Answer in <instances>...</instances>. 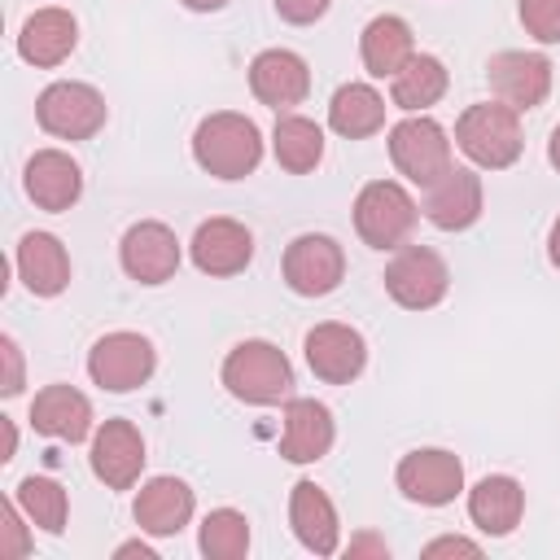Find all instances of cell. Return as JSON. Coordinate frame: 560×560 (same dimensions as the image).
Segmentation results:
<instances>
[{
    "mask_svg": "<svg viewBox=\"0 0 560 560\" xmlns=\"http://www.w3.org/2000/svg\"><path fill=\"white\" fill-rule=\"evenodd\" d=\"M192 162L214 179H245L262 162V131L236 109L206 114L192 131Z\"/></svg>",
    "mask_w": 560,
    "mask_h": 560,
    "instance_id": "obj_1",
    "label": "cell"
},
{
    "mask_svg": "<svg viewBox=\"0 0 560 560\" xmlns=\"http://www.w3.org/2000/svg\"><path fill=\"white\" fill-rule=\"evenodd\" d=\"M219 376H223L228 394L249 407H276V402L293 398V368H289L284 350L271 341H258V337L232 346Z\"/></svg>",
    "mask_w": 560,
    "mask_h": 560,
    "instance_id": "obj_2",
    "label": "cell"
},
{
    "mask_svg": "<svg viewBox=\"0 0 560 560\" xmlns=\"http://www.w3.org/2000/svg\"><path fill=\"white\" fill-rule=\"evenodd\" d=\"M455 144L464 149V158L481 171H508L521 149H525V136H521V114L503 101H481V105H468L459 118H455Z\"/></svg>",
    "mask_w": 560,
    "mask_h": 560,
    "instance_id": "obj_3",
    "label": "cell"
},
{
    "mask_svg": "<svg viewBox=\"0 0 560 560\" xmlns=\"http://www.w3.org/2000/svg\"><path fill=\"white\" fill-rule=\"evenodd\" d=\"M416 219H420V206H416V197L398 179H372L354 197V232L372 249L407 245Z\"/></svg>",
    "mask_w": 560,
    "mask_h": 560,
    "instance_id": "obj_4",
    "label": "cell"
},
{
    "mask_svg": "<svg viewBox=\"0 0 560 560\" xmlns=\"http://www.w3.org/2000/svg\"><path fill=\"white\" fill-rule=\"evenodd\" d=\"M105 96L79 79H57L35 96V122L57 140H92L105 127Z\"/></svg>",
    "mask_w": 560,
    "mask_h": 560,
    "instance_id": "obj_5",
    "label": "cell"
},
{
    "mask_svg": "<svg viewBox=\"0 0 560 560\" xmlns=\"http://www.w3.org/2000/svg\"><path fill=\"white\" fill-rule=\"evenodd\" d=\"M389 162L398 166V175H407L411 184L429 188L438 175H446L451 162V136L438 118L429 114H407L402 122L389 127Z\"/></svg>",
    "mask_w": 560,
    "mask_h": 560,
    "instance_id": "obj_6",
    "label": "cell"
},
{
    "mask_svg": "<svg viewBox=\"0 0 560 560\" xmlns=\"http://www.w3.org/2000/svg\"><path fill=\"white\" fill-rule=\"evenodd\" d=\"M446 289H451V267L429 245H398L394 258L385 262V293L402 311H429L446 298Z\"/></svg>",
    "mask_w": 560,
    "mask_h": 560,
    "instance_id": "obj_7",
    "label": "cell"
},
{
    "mask_svg": "<svg viewBox=\"0 0 560 560\" xmlns=\"http://www.w3.org/2000/svg\"><path fill=\"white\" fill-rule=\"evenodd\" d=\"M158 368V350L144 332H105L92 350H88V376L92 385L109 389V394H131L140 389Z\"/></svg>",
    "mask_w": 560,
    "mask_h": 560,
    "instance_id": "obj_8",
    "label": "cell"
},
{
    "mask_svg": "<svg viewBox=\"0 0 560 560\" xmlns=\"http://www.w3.org/2000/svg\"><path fill=\"white\" fill-rule=\"evenodd\" d=\"M280 271H284V284L298 293V298H324L341 284L346 276V254L332 236L324 232H302L284 245V258H280Z\"/></svg>",
    "mask_w": 560,
    "mask_h": 560,
    "instance_id": "obj_9",
    "label": "cell"
},
{
    "mask_svg": "<svg viewBox=\"0 0 560 560\" xmlns=\"http://www.w3.org/2000/svg\"><path fill=\"white\" fill-rule=\"evenodd\" d=\"M394 481H398V490L411 503H420V508H446L464 490V464H459L455 451L420 446V451H407L398 459Z\"/></svg>",
    "mask_w": 560,
    "mask_h": 560,
    "instance_id": "obj_10",
    "label": "cell"
},
{
    "mask_svg": "<svg viewBox=\"0 0 560 560\" xmlns=\"http://www.w3.org/2000/svg\"><path fill=\"white\" fill-rule=\"evenodd\" d=\"M486 79H490L494 101H503L516 114H525V109H538L547 101V92H551V61L542 52L508 48V52H494L486 61Z\"/></svg>",
    "mask_w": 560,
    "mask_h": 560,
    "instance_id": "obj_11",
    "label": "cell"
},
{
    "mask_svg": "<svg viewBox=\"0 0 560 560\" xmlns=\"http://www.w3.org/2000/svg\"><path fill=\"white\" fill-rule=\"evenodd\" d=\"M118 262L136 284H166L179 271V241L166 223L140 219L118 241Z\"/></svg>",
    "mask_w": 560,
    "mask_h": 560,
    "instance_id": "obj_12",
    "label": "cell"
},
{
    "mask_svg": "<svg viewBox=\"0 0 560 560\" xmlns=\"http://www.w3.org/2000/svg\"><path fill=\"white\" fill-rule=\"evenodd\" d=\"M302 350H306L311 372H315L319 381H328V385H350V381L368 368V341H363V332L350 328V324H341V319L315 324V328L306 332Z\"/></svg>",
    "mask_w": 560,
    "mask_h": 560,
    "instance_id": "obj_13",
    "label": "cell"
},
{
    "mask_svg": "<svg viewBox=\"0 0 560 560\" xmlns=\"http://www.w3.org/2000/svg\"><path fill=\"white\" fill-rule=\"evenodd\" d=\"M481 175L472 166H451L446 175H438L429 188H424V219L442 232H464L481 219Z\"/></svg>",
    "mask_w": 560,
    "mask_h": 560,
    "instance_id": "obj_14",
    "label": "cell"
},
{
    "mask_svg": "<svg viewBox=\"0 0 560 560\" xmlns=\"http://www.w3.org/2000/svg\"><path fill=\"white\" fill-rule=\"evenodd\" d=\"M249 92L271 105L276 114H289L311 92V70L293 48H262L249 61Z\"/></svg>",
    "mask_w": 560,
    "mask_h": 560,
    "instance_id": "obj_15",
    "label": "cell"
},
{
    "mask_svg": "<svg viewBox=\"0 0 560 560\" xmlns=\"http://www.w3.org/2000/svg\"><path fill=\"white\" fill-rule=\"evenodd\" d=\"M188 254H192V267L201 276H236L254 258V232L245 223L219 214V219L197 223V232L188 241Z\"/></svg>",
    "mask_w": 560,
    "mask_h": 560,
    "instance_id": "obj_16",
    "label": "cell"
},
{
    "mask_svg": "<svg viewBox=\"0 0 560 560\" xmlns=\"http://www.w3.org/2000/svg\"><path fill=\"white\" fill-rule=\"evenodd\" d=\"M92 472L109 490H131L144 472V438L131 420H105L92 433Z\"/></svg>",
    "mask_w": 560,
    "mask_h": 560,
    "instance_id": "obj_17",
    "label": "cell"
},
{
    "mask_svg": "<svg viewBox=\"0 0 560 560\" xmlns=\"http://www.w3.org/2000/svg\"><path fill=\"white\" fill-rule=\"evenodd\" d=\"M22 188L39 210L61 214L83 197V171H79V162L70 153L39 149V153H31V162L22 171Z\"/></svg>",
    "mask_w": 560,
    "mask_h": 560,
    "instance_id": "obj_18",
    "label": "cell"
},
{
    "mask_svg": "<svg viewBox=\"0 0 560 560\" xmlns=\"http://www.w3.org/2000/svg\"><path fill=\"white\" fill-rule=\"evenodd\" d=\"M192 508H197V499H192L188 481H179V477H149V481L136 490L131 516H136V525H140L144 534L171 538V534H179V529L192 521Z\"/></svg>",
    "mask_w": 560,
    "mask_h": 560,
    "instance_id": "obj_19",
    "label": "cell"
},
{
    "mask_svg": "<svg viewBox=\"0 0 560 560\" xmlns=\"http://www.w3.org/2000/svg\"><path fill=\"white\" fill-rule=\"evenodd\" d=\"M337 424L332 411L315 398H289L284 402V433H280V455L289 464H315L332 451Z\"/></svg>",
    "mask_w": 560,
    "mask_h": 560,
    "instance_id": "obj_20",
    "label": "cell"
},
{
    "mask_svg": "<svg viewBox=\"0 0 560 560\" xmlns=\"http://www.w3.org/2000/svg\"><path fill=\"white\" fill-rule=\"evenodd\" d=\"M289 525H293V538L311 551V556H332L341 547V521H337V508L332 499L315 486V481H298L289 490Z\"/></svg>",
    "mask_w": 560,
    "mask_h": 560,
    "instance_id": "obj_21",
    "label": "cell"
},
{
    "mask_svg": "<svg viewBox=\"0 0 560 560\" xmlns=\"http://www.w3.org/2000/svg\"><path fill=\"white\" fill-rule=\"evenodd\" d=\"M31 429L52 442H83L92 433V402L74 385H44L31 402Z\"/></svg>",
    "mask_w": 560,
    "mask_h": 560,
    "instance_id": "obj_22",
    "label": "cell"
},
{
    "mask_svg": "<svg viewBox=\"0 0 560 560\" xmlns=\"http://www.w3.org/2000/svg\"><path fill=\"white\" fill-rule=\"evenodd\" d=\"M79 44V22L66 9H35L22 31H18V52L22 61H31L35 70H52L61 66Z\"/></svg>",
    "mask_w": 560,
    "mask_h": 560,
    "instance_id": "obj_23",
    "label": "cell"
},
{
    "mask_svg": "<svg viewBox=\"0 0 560 560\" xmlns=\"http://www.w3.org/2000/svg\"><path fill=\"white\" fill-rule=\"evenodd\" d=\"M13 267H18L22 284H26L35 298H57V293H66V284H70V254H66V245H61L52 232H26V236L18 241Z\"/></svg>",
    "mask_w": 560,
    "mask_h": 560,
    "instance_id": "obj_24",
    "label": "cell"
},
{
    "mask_svg": "<svg viewBox=\"0 0 560 560\" xmlns=\"http://www.w3.org/2000/svg\"><path fill=\"white\" fill-rule=\"evenodd\" d=\"M468 516H472V525H477L481 534H490V538L512 534V529L521 525V516H525V490H521V481L508 477V472L481 477V481L468 490Z\"/></svg>",
    "mask_w": 560,
    "mask_h": 560,
    "instance_id": "obj_25",
    "label": "cell"
},
{
    "mask_svg": "<svg viewBox=\"0 0 560 560\" xmlns=\"http://www.w3.org/2000/svg\"><path fill=\"white\" fill-rule=\"evenodd\" d=\"M359 57H363V70L372 79H394L411 57H416V39H411V26L398 18V13H381L363 26L359 35Z\"/></svg>",
    "mask_w": 560,
    "mask_h": 560,
    "instance_id": "obj_26",
    "label": "cell"
},
{
    "mask_svg": "<svg viewBox=\"0 0 560 560\" xmlns=\"http://www.w3.org/2000/svg\"><path fill=\"white\" fill-rule=\"evenodd\" d=\"M328 127L346 140L376 136L385 127V96L372 83H341L328 101Z\"/></svg>",
    "mask_w": 560,
    "mask_h": 560,
    "instance_id": "obj_27",
    "label": "cell"
},
{
    "mask_svg": "<svg viewBox=\"0 0 560 560\" xmlns=\"http://www.w3.org/2000/svg\"><path fill=\"white\" fill-rule=\"evenodd\" d=\"M271 153L289 175H306L324 162V127L302 114H280L271 131Z\"/></svg>",
    "mask_w": 560,
    "mask_h": 560,
    "instance_id": "obj_28",
    "label": "cell"
},
{
    "mask_svg": "<svg viewBox=\"0 0 560 560\" xmlns=\"http://www.w3.org/2000/svg\"><path fill=\"white\" fill-rule=\"evenodd\" d=\"M446 66L429 52H416L394 79H389V101L407 114H424L429 105H438L446 96Z\"/></svg>",
    "mask_w": 560,
    "mask_h": 560,
    "instance_id": "obj_29",
    "label": "cell"
},
{
    "mask_svg": "<svg viewBox=\"0 0 560 560\" xmlns=\"http://www.w3.org/2000/svg\"><path fill=\"white\" fill-rule=\"evenodd\" d=\"M13 499L26 512V521L39 525L44 534H61L66 529L70 499H66V486L61 481H52V477H22L18 490H13Z\"/></svg>",
    "mask_w": 560,
    "mask_h": 560,
    "instance_id": "obj_30",
    "label": "cell"
},
{
    "mask_svg": "<svg viewBox=\"0 0 560 560\" xmlns=\"http://www.w3.org/2000/svg\"><path fill=\"white\" fill-rule=\"evenodd\" d=\"M197 547H201L206 560H241L249 551V521H245V512H236V508L206 512Z\"/></svg>",
    "mask_w": 560,
    "mask_h": 560,
    "instance_id": "obj_31",
    "label": "cell"
},
{
    "mask_svg": "<svg viewBox=\"0 0 560 560\" xmlns=\"http://www.w3.org/2000/svg\"><path fill=\"white\" fill-rule=\"evenodd\" d=\"M521 26L538 44H560V0H521Z\"/></svg>",
    "mask_w": 560,
    "mask_h": 560,
    "instance_id": "obj_32",
    "label": "cell"
},
{
    "mask_svg": "<svg viewBox=\"0 0 560 560\" xmlns=\"http://www.w3.org/2000/svg\"><path fill=\"white\" fill-rule=\"evenodd\" d=\"M0 516H4V525H0V529H4L0 556H9V560H13V556H26V547H31V542H26V525H22V521H26V512L18 508V499H4Z\"/></svg>",
    "mask_w": 560,
    "mask_h": 560,
    "instance_id": "obj_33",
    "label": "cell"
},
{
    "mask_svg": "<svg viewBox=\"0 0 560 560\" xmlns=\"http://www.w3.org/2000/svg\"><path fill=\"white\" fill-rule=\"evenodd\" d=\"M328 4L332 0H276V13L284 22H293V26H311V22H319L328 13Z\"/></svg>",
    "mask_w": 560,
    "mask_h": 560,
    "instance_id": "obj_34",
    "label": "cell"
},
{
    "mask_svg": "<svg viewBox=\"0 0 560 560\" xmlns=\"http://www.w3.org/2000/svg\"><path fill=\"white\" fill-rule=\"evenodd\" d=\"M0 354H4V381H0V394L13 398L22 394V350L13 337H0Z\"/></svg>",
    "mask_w": 560,
    "mask_h": 560,
    "instance_id": "obj_35",
    "label": "cell"
},
{
    "mask_svg": "<svg viewBox=\"0 0 560 560\" xmlns=\"http://www.w3.org/2000/svg\"><path fill=\"white\" fill-rule=\"evenodd\" d=\"M451 551H464V556H477L481 547H477V542H468V538H433V542L424 547V556H451Z\"/></svg>",
    "mask_w": 560,
    "mask_h": 560,
    "instance_id": "obj_36",
    "label": "cell"
},
{
    "mask_svg": "<svg viewBox=\"0 0 560 560\" xmlns=\"http://www.w3.org/2000/svg\"><path fill=\"white\" fill-rule=\"evenodd\" d=\"M346 551H350V556H363V551H368V556H381V560L389 556V547H385L381 538H372V534H363V538H354V542H350Z\"/></svg>",
    "mask_w": 560,
    "mask_h": 560,
    "instance_id": "obj_37",
    "label": "cell"
},
{
    "mask_svg": "<svg viewBox=\"0 0 560 560\" xmlns=\"http://www.w3.org/2000/svg\"><path fill=\"white\" fill-rule=\"evenodd\" d=\"M547 258H551V267H560V214H556V223L547 232Z\"/></svg>",
    "mask_w": 560,
    "mask_h": 560,
    "instance_id": "obj_38",
    "label": "cell"
},
{
    "mask_svg": "<svg viewBox=\"0 0 560 560\" xmlns=\"http://www.w3.org/2000/svg\"><path fill=\"white\" fill-rule=\"evenodd\" d=\"M114 556H118V560H122V556H140V560H153V547H149V542H122Z\"/></svg>",
    "mask_w": 560,
    "mask_h": 560,
    "instance_id": "obj_39",
    "label": "cell"
},
{
    "mask_svg": "<svg viewBox=\"0 0 560 560\" xmlns=\"http://www.w3.org/2000/svg\"><path fill=\"white\" fill-rule=\"evenodd\" d=\"M184 9H192V13H219L228 0H179Z\"/></svg>",
    "mask_w": 560,
    "mask_h": 560,
    "instance_id": "obj_40",
    "label": "cell"
},
{
    "mask_svg": "<svg viewBox=\"0 0 560 560\" xmlns=\"http://www.w3.org/2000/svg\"><path fill=\"white\" fill-rule=\"evenodd\" d=\"M13 451H18V429H13V420H4V455L0 459H13Z\"/></svg>",
    "mask_w": 560,
    "mask_h": 560,
    "instance_id": "obj_41",
    "label": "cell"
},
{
    "mask_svg": "<svg viewBox=\"0 0 560 560\" xmlns=\"http://www.w3.org/2000/svg\"><path fill=\"white\" fill-rule=\"evenodd\" d=\"M547 162L560 171V127H556V131H551V140H547Z\"/></svg>",
    "mask_w": 560,
    "mask_h": 560,
    "instance_id": "obj_42",
    "label": "cell"
}]
</instances>
